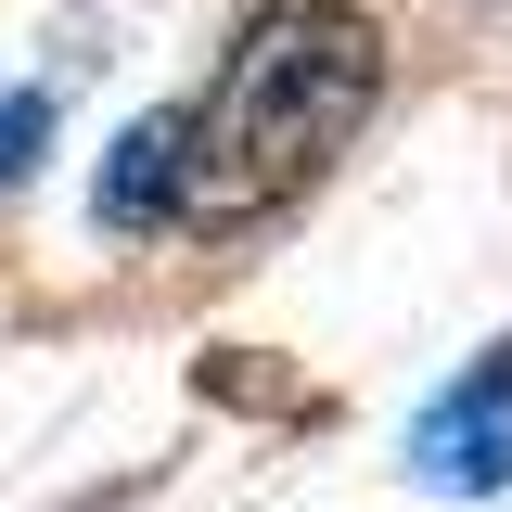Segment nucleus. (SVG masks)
<instances>
[{"label":"nucleus","mask_w":512,"mask_h":512,"mask_svg":"<svg viewBox=\"0 0 512 512\" xmlns=\"http://www.w3.org/2000/svg\"><path fill=\"white\" fill-rule=\"evenodd\" d=\"M167 205H180V116H141L116 141V167H103V218L116 231H154Z\"/></svg>","instance_id":"obj_3"},{"label":"nucleus","mask_w":512,"mask_h":512,"mask_svg":"<svg viewBox=\"0 0 512 512\" xmlns=\"http://www.w3.org/2000/svg\"><path fill=\"white\" fill-rule=\"evenodd\" d=\"M384 90V39L359 0H256L231 64L205 77V103L180 116V231H231L269 218L359 141Z\"/></svg>","instance_id":"obj_1"},{"label":"nucleus","mask_w":512,"mask_h":512,"mask_svg":"<svg viewBox=\"0 0 512 512\" xmlns=\"http://www.w3.org/2000/svg\"><path fill=\"white\" fill-rule=\"evenodd\" d=\"M39 141H52V90H0V192L39 167Z\"/></svg>","instance_id":"obj_4"},{"label":"nucleus","mask_w":512,"mask_h":512,"mask_svg":"<svg viewBox=\"0 0 512 512\" xmlns=\"http://www.w3.org/2000/svg\"><path fill=\"white\" fill-rule=\"evenodd\" d=\"M410 461H423V487H448V500H500L512 487V333L410 423Z\"/></svg>","instance_id":"obj_2"}]
</instances>
